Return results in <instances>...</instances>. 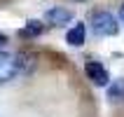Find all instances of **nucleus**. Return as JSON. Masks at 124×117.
<instances>
[{
    "mask_svg": "<svg viewBox=\"0 0 124 117\" xmlns=\"http://www.w3.org/2000/svg\"><path fill=\"white\" fill-rule=\"evenodd\" d=\"M5 42H7V35H2V33H0V47H2Z\"/></svg>",
    "mask_w": 124,
    "mask_h": 117,
    "instance_id": "obj_8",
    "label": "nucleus"
},
{
    "mask_svg": "<svg viewBox=\"0 0 124 117\" xmlns=\"http://www.w3.org/2000/svg\"><path fill=\"white\" fill-rule=\"evenodd\" d=\"M73 19V12L66 9V7H54V9H49L45 14V21L47 23H54V26H61V23H68Z\"/></svg>",
    "mask_w": 124,
    "mask_h": 117,
    "instance_id": "obj_4",
    "label": "nucleus"
},
{
    "mask_svg": "<svg viewBox=\"0 0 124 117\" xmlns=\"http://www.w3.org/2000/svg\"><path fill=\"white\" fill-rule=\"evenodd\" d=\"M42 31H45V26H42V21H28L26 26L21 28V38H35V35H40Z\"/></svg>",
    "mask_w": 124,
    "mask_h": 117,
    "instance_id": "obj_6",
    "label": "nucleus"
},
{
    "mask_svg": "<svg viewBox=\"0 0 124 117\" xmlns=\"http://www.w3.org/2000/svg\"><path fill=\"white\" fill-rule=\"evenodd\" d=\"M84 38H87V28H84V23H75V26L66 33V42L73 45V47H82Z\"/></svg>",
    "mask_w": 124,
    "mask_h": 117,
    "instance_id": "obj_5",
    "label": "nucleus"
},
{
    "mask_svg": "<svg viewBox=\"0 0 124 117\" xmlns=\"http://www.w3.org/2000/svg\"><path fill=\"white\" fill-rule=\"evenodd\" d=\"M91 28L101 38H110V35L119 33V23L110 12H94L91 14Z\"/></svg>",
    "mask_w": 124,
    "mask_h": 117,
    "instance_id": "obj_1",
    "label": "nucleus"
},
{
    "mask_svg": "<svg viewBox=\"0 0 124 117\" xmlns=\"http://www.w3.org/2000/svg\"><path fill=\"white\" fill-rule=\"evenodd\" d=\"M119 16H122V21H124V5H122V9H119Z\"/></svg>",
    "mask_w": 124,
    "mask_h": 117,
    "instance_id": "obj_9",
    "label": "nucleus"
},
{
    "mask_svg": "<svg viewBox=\"0 0 124 117\" xmlns=\"http://www.w3.org/2000/svg\"><path fill=\"white\" fill-rule=\"evenodd\" d=\"M108 98L110 101H124V77L108 87Z\"/></svg>",
    "mask_w": 124,
    "mask_h": 117,
    "instance_id": "obj_7",
    "label": "nucleus"
},
{
    "mask_svg": "<svg viewBox=\"0 0 124 117\" xmlns=\"http://www.w3.org/2000/svg\"><path fill=\"white\" fill-rule=\"evenodd\" d=\"M84 73H87V77H89L94 84H98V87H108V82H110V75H108L105 66H101L98 61H89L84 66Z\"/></svg>",
    "mask_w": 124,
    "mask_h": 117,
    "instance_id": "obj_3",
    "label": "nucleus"
},
{
    "mask_svg": "<svg viewBox=\"0 0 124 117\" xmlns=\"http://www.w3.org/2000/svg\"><path fill=\"white\" fill-rule=\"evenodd\" d=\"M19 73V66H16V56L7 54V52H0V84L9 82L14 75Z\"/></svg>",
    "mask_w": 124,
    "mask_h": 117,
    "instance_id": "obj_2",
    "label": "nucleus"
}]
</instances>
